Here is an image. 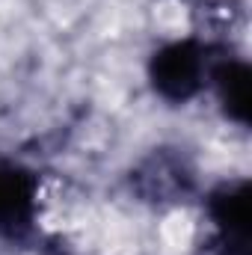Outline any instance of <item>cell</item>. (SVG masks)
Segmentation results:
<instances>
[{
	"label": "cell",
	"mask_w": 252,
	"mask_h": 255,
	"mask_svg": "<svg viewBox=\"0 0 252 255\" xmlns=\"http://www.w3.org/2000/svg\"><path fill=\"white\" fill-rule=\"evenodd\" d=\"M42 217V175L21 157L0 151V241L27 244Z\"/></svg>",
	"instance_id": "cell-3"
},
{
	"label": "cell",
	"mask_w": 252,
	"mask_h": 255,
	"mask_svg": "<svg viewBox=\"0 0 252 255\" xmlns=\"http://www.w3.org/2000/svg\"><path fill=\"white\" fill-rule=\"evenodd\" d=\"M202 211L211 226L205 255H252V184L250 178H223L202 196Z\"/></svg>",
	"instance_id": "cell-2"
},
{
	"label": "cell",
	"mask_w": 252,
	"mask_h": 255,
	"mask_svg": "<svg viewBox=\"0 0 252 255\" xmlns=\"http://www.w3.org/2000/svg\"><path fill=\"white\" fill-rule=\"evenodd\" d=\"M223 113L226 122L238 128H250L252 122V68L250 60L241 54H232L217 45L211 71H208V89Z\"/></svg>",
	"instance_id": "cell-5"
},
{
	"label": "cell",
	"mask_w": 252,
	"mask_h": 255,
	"mask_svg": "<svg viewBox=\"0 0 252 255\" xmlns=\"http://www.w3.org/2000/svg\"><path fill=\"white\" fill-rule=\"evenodd\" d=\"M217 45L199 36L160 42L145 60V83L169 107H187L208 89V71Z\"/></svg>",
	"instance_id": "cell-1"
},
{
	"label": "cell",
	"mask_w": 252,
	"mask_h": 255,
	"mask_svg": "<svg viewBox=\"0 0 252 255\" xmlns=\"http://www.w3.org/2000/svg\"><path fill=\"white\" fill-rule=\"evenodd\" d=\"M130 190L151 205H178L196 193V166L181 148L160 145L130 169Z\"/></svg>",
	"instance_id": "cell-4"
}]
</instances>
